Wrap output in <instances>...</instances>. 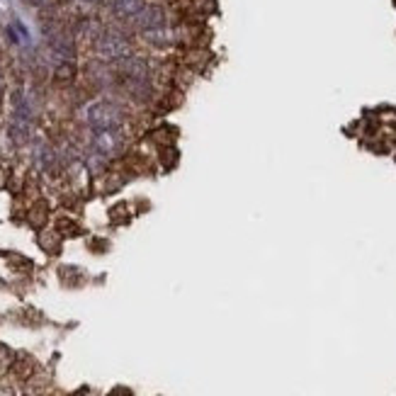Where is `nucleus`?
I'll return each mask as SVG.
<instances>
[{
    "label": "nucleus",
    "instance_id": "obj_1",
    "mask_svg": "<svg viewBox=\"0 0 396 396\" xmlns=\"http://www.w3.org/2000/svg\"><path fill=\"white\" fill-rule=\"evenodd\" d=\"M83 122L93 131L98 129H122L126 122V115L120 104L112 100H93L85 104L83 110Z\"/></svg>",
    "mask_w": 396,
    "mask_h": 396
},
{
    "label": "nucleus",
    "instance_id": "obj_2",
    "mask_svg": "<svg viewBox=\"0 0 396 396\" xmlns=\"http://www.w3.org/2000/svg\"><path fill=\"white\" fill-rule=\"evenodd\" d=\"M95 47V54L98 58L102 61H124V58L134 56V47H131L129 39L117 30H102V34L98 37V42L93 44Z\"/></svg>",
    "mask_w": 396,
    "mask_h": 396
},
{
    "label": "nucleus",
    "instance_id": "obj_3",
    "mask_svg": "<svg viewBox=\"0 0 396 396\" xmlns=\"http://www.w3.org/2000/svg\"><path fill=\"white\" fill-rule=\"evenodd\" d=\"M124 144L126 141L122 129H98L90 136V148H93V153L107 158V161L120 156V153L124 151Z\"/></svg>",
    "mask_w": 396,
    "mask_h": 396
},
{
    "label": "nucleus",
    "instance_id": "obj_4",
    "mask_svg": "<svg viewBox=\"0 0 396 396\" xmlns=\"http://www.w3.org/2000/svg\"><path fill=\"white\" fill-rule=\"evenodd\" d=\"M131 25H134L139 32L166 27L168 25V10L163 6H158V3H146V8H144V10L131 20Z\"/></svg>",
    "mask_w": 396,
    "mask_h": 396
},
{
    "label": "nucleus",
    "instance_id": "obj_5",
    "mask_svg": "<svg viewBox=\"0 0 396 396\" xmlns=\"http://www.w3.org/2000/svg\"><path fill=\"white\" fill-rule=\"evenodd\" d=\"M120 74L126 83H148L151 80V66H148L146 58L129 56L120 61Z\"/></svg>",
    "mask_w": 396,
    "mask_h": 396
},
{
    "label": "nucleus",
    "instance_id": "obj_6",
    "mask_svg": "<svg viewBox=\"0 0 396 396\" xmlns=\"http://www.w3.org/2000/svg\"><path fill=\"white\" fill-rule=\"evenodd\" d=\"M112 15L120 17V20H134L144 8H146V0H107Z\"/></svg>",
    "mask_w": 396,
    "mask_h": 396
},
{
    "label": "nucleus",
    "instance_id": "obj_7",
    "mask_svg": "<svg viewBox=\"0 0 396 396\" xmlns=\"http://www.w3.org/2000/svg\"><path fill=\"white\" fill-rule=\"evenodd\" d=\"M144 42H148L151 47H170V44L177 42V32L173 30L170 25L166 27H156V30H146L141 32Z\"/></svg>",
    "mask_w": 396,
    "mask_h": 396
},
{
    "label": "nucleus",
    "instance_id": "obj_8",
    "mask_svg": "<svg viewBox=\"0 0 396 396\" xmlns=\"http://www.w3.org/2000/svg\"><path fill=\"white\" fill-rule=\"evenodd\" d=\"M27 6H32V8H47V6H52V0H25Z\"/></svg>",
    "mask_w": 396,
    "mask_h": 396
},
{
    "label": "nucleus",
    "instance_id": "obj_9",
    "mask_svg": "<svg viewBox=\"0 0 396 396\" xmlns=\"http://www.w3.org/2000/svg\"><path fill=\"white\" fill-rule=\"evenodd\" d=\"M83 3H102V0H83Z\"/></svg>",
    "mask_w": 396,
    "mask_h": 396
}]
</instances>
